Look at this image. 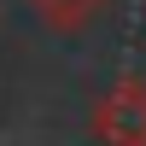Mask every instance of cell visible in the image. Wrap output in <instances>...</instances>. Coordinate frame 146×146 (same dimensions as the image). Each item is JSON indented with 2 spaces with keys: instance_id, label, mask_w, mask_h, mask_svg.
Wrapping results in <instances>:
<instances>
[{
  "instance_id": "obj_2",
  "label": "cell",
  "mask_w": 146,
  "mask_h": 146,
  "mask_svg": "<svg viewBox=\"0 0 146 146\" xmlns=\"http://www.w3.org/2000/svg\"><path fill=\"white\" fill-rule=\"evenodd\" d=\"M29 6H35V18H41L47 29H58V35H82L105 6H111V0H29Z\"/></svg>"
},
{
  "instance_id": "obj_1",
  "label": "cell",
  "mask_w": 146,
  "mask_h": 146,
  "mask_svg": "<svg viewBox=\"0 0 146 146\" xmlns=\"http://www.w3.org/2000/svg\"><path fill=\"white\" fill-rule=\"evenodd\" d=\"M94 140L100 146H146V82L123 76L94 105Z\"/></svg>"
}]
</instances>
